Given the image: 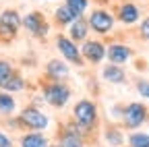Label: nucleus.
Returning a JSON list of instances; mask_svg holds the SVG:
<instances>
[{
  "instance_id": "nucleus-25",
  "label": "nucleus",
  "mask_w": 149,
  "mask_h": 147,
  "mask_svg": "<svg viewBox=\"0 0 149 147\" xmlns=\"http://www.w3.org/2000/svg\"><path fill=\"white\" fill-rule=\"evenodd\" d=\"M15 35H17V31H13V29H8L6 25L0 23V42H10Z\"/></svg>"
},
{
  "instance_id": "nucleus-20",
  "label": "nucleus",
  "mask_w": 149,
  "mask_h": 147,
  "mask_svg": "<svg viewBox=\"0 0 149 147\" xmlns=\"http://www.w3.org/2000/svg\"><path fill=\"white\" fill-rule=\"evenodd\" d=\"M2 89L8 91V93H21V91L25 89V77H21V75L15 70L13 75H10V79L2 85Z\"/></svg>"
},
{
  "instance_id": "nucleus-17",
  "label": "nucleus",
  "mask_w": 149,
  "mask_h": 147,
  "mask_svg": "<svg viewBox=\"0 0 149 147\" xmlns=\"http://www.w3.org/2000/svg\"><path fill=\"white\" fill-rule=\"evenodd\" d=\"M104 141H106L110 147H122V145L126 143L122 131H120L118 126H114V124L106 126V131H104Z\"/></svg>"
},
{
  "instance_id": "nucleus-23",
  "label": "nucleus",
  "mask_w": 149,
  "mask_h": 147,
  "mask_svg": "<svg viewBox=\"0 0 149 147\" xmlns=\"http://www.w3.org/2000/svg\"><path fill=\"white\" fill-rule=\"evenodd\" d=\"M13 72H15V68H13V64L8 60H0V89H2V85L10 79Z\"/></svg>"
},
{
  "instance_id": "nucleus-30",
  "label": "nucleus",
  "mask_w": 149,
  "mask_h": 147,
  "mask_svg": "<svg viewBox=\"0 0 149 147\" xmlns=\"http://www.w3.org/2000/svg\"><path fill=\"white\" fill-rule=\"evenodd\" d=\"M100 2H110V0H100Z\"/></svg>"
},
{
  "instance_id": "nucleus-4",
  "label": "nucleus",
  "mask_w": 149,
  "mask_h": 147,
  "mask_svg": "<svg viewBox=\"0 0 149 147\" xmlns=\"http://www.w3.org/2000/svg\"><path fill=\"white\" fill-rule=\"evenodd\" d=\"M87 23H89V29L97 35H108L114 31V25H116V17L112 15L108 8L100 6V8H93L87 17Z\"/></svg>"
},
{
  "instance_id": "nucleus-13",
  "label": "nucleus",
  "mask_w": 149,
  "mask_h": 147,
  "mask_svg": "<svg viewBox=\"0 0 149 147\" xmlns=\"http://www.w3.org/2000/svg\"><path fill=\"white\" fill-rule=\"evenodd\" d=\"M102 79L110 85H122V83H126V70L120 64L108 62L102 66Z\"/></svg>"
},
{
  "instance_id": "nucleus-24",
  "label": "nucleus",
  "mask_w": 149,
  "mask_h": 147,
  "mask_svg": "<svg viewBox=\"0 0 149 147\" xmlns=\"http://www.w3.org/2000/svg\"><path fill=\"white\" fill-rule=\"evenodd\" d=\"M135 89H137V93L145 100H149V79H139L135 83Z\"/></svg>"
},
{
  "instance_id": "nucleus-22",
  "label": "nucleus",
  "mask_w": 149,
  "mask_h": 147,
  "mask_svg": "<svg viewBox=\"0 0 149 147\" xmlns=\"http://www.w3.org/2000/svg\"><path fill=\"white\" fill-rule=\"evenodd\" d=\"M64 4L77 17H85L87 8H89V0H64Z\"/></svg>"
},
{
  "instance_id": "nucleus-2",
  "label": "nucleus",
  "mask_w": 149,
  "mask_h": 147,
  "mask_svg": "<svg viewBox=\"0 0 149 147\" xmlns=\"http://www.w3.org/2000/svg\"><path fill=\"white\" fill-rule=\"evenodd\" d=\"M42 95H44V102L48 106H52L56 110H62L70 102L72 91L66 85V81H46L42 87Z\"/></svg>"
},
{
  "instance_id": "nucleus-16",
  "label": "nucleus",
  "mask_w": 149,
  "mask_h": 147,
  "mask_svg": "<svg viewBox=\"0 0 149 147\" xmlns=\"http://www.w3.org/2000/svg\"><path fill=\"white\" fill-rule=\"evenodd\" d=\"M0 23L6 25L8 29H13V31H17V33H19V29L23 27V17L19 15L15 8H6V10L0 13Z\"/></svg>"
},
{
  "instance_id": "nucleus-27",
  "label": "nucleus",
  "mask_w": 149,
  "mask_h": 147,
  "mask_svg": "<svg viewBox=\"0 0 149 147\" xmlns=\"http://www.w3.org/2000/svg\"><path fill=\"white\" fill-rule=\"evenodd\" d=\"M0 147H15V143H13V139L4 133V131H0Z\"/></svg>"
},
{
  "instance_id": "nucleus-19",
  "label": "nucleus",
  "mask_w": 149,
  "mask_h": 147,
  "mask_svg": "<svg viewBox=\"0 0 149 147\" xmlns=\"http://www.w3.org/2000/svg\"><path fill=\"white\" fill-rule=\"evenodd\" d=\"M17 110V100L8 93V91H0V114L2 116H10Z\"/></svg>"
},
{
  "instance_id": "nucleus-14",
  "label": "nucleus",
  "mask_w": 149,
  "mask_h": 147,
  "mask_svg": "<svg viewBox=\"0 0 149 147\" xmlns=\"http://www.w3.org/2000/svg\"><path fill=\"white\" fill-rule=\"evenodd\" d=\"M68 38L72 40V42H77V44H83L87 38H89V23H87V19H85V17H79V19H74L68 27Z\"/></svg>"
},
{
  "instance_id": "nucleus-3",
  "label": "nucleus",
  "mask_w": 149,
  "mask_h": 147,
  "mask_svg": "<svg viewBox=\"0 0 149 147\" xmlns=\"http://www.w3.org/2000/svg\"><path fill=\"white\" fill-rule=\"evenodd\" d=\"M17 124H21V128H25V131H48L52 120L46 112H42L37 106H25L21 112H19L17 116Z\"/></svg>"
},
{
  "instance_id": "nucleus-18",
  "label": "nucleus",
  "mask_w": 149,
  "mask_h": 147,
  "mask_svg": "<svg viewBox=\"0 0 149 147\" xmlns=\"http://www.w3.org/2000/svg\"><path fill=\"white\" fill-rule=\"evenodd\" d=\"M74 19H79V17L74 15L66 4H60L58 8L54 10V23H56V25H60V27H68Z\"/></svg>"
},
{
  "instance_id": "nucleus-15",
  "label": "nucleus",
  "mask_w": 149,
  "mask_h": 147,
  "mask_svg": "<svg viewBox=\"0 0 149 147\" xmlns=\"http://www.w3.org/2000/svg\"><path fill=\"white\" fill-rule=\"evenodd\" d=\"M19 147H50V139L40 131H27L19 139Z\"/></svg>"
},
{
  "instance_id": "nucleus-9",
  "label": "nucleus",
  "mask_w": 149,
  "mask_h": 147,
  "mask_svg": "<svg viewBox=\"0 0 149 147\" xmlns=\"http://www.w3.org/2000/svg\"><path fill=\"white\" fill-rule=\"evenodd\" d=\"M106 58L112 64L124 66L126 62H130V58H133V50H130L126 44H122V42H112L106 48Z\"/></svg>"
},
{
  "instance_id": "nucleus-1",
  "label": "nucleus",
  "mask_w": 149,
  "mask_h": 147,
  "mask_svg": "<svg viewBox=\"0 0 149 147\" xmlns=\"http://www.w3.org/2000/svg\"><path fill=\"white\" fill-rule=\"evenodd\" d=\"M97 120H100V110H97V104L93 102V100H79L77 104L72 106V122L70 128L74 133H79L81 137H89L93 131H95V126H97Z\"/></svg>"
},
{
  "instance_id": "nucleus-11",
  "label": "nucleus",
  "mask_w": 149,
  "mask_h": 147,
  "mask_svg": "<svg viewBox=\"0 0 149 147\" xmlns=\"http://www.w3.org/2000/svg\"><path fill=\"white\" fill-rule=\"evenodd\" d=\"M116 19L122 25H135L141 19V8L135 2H122L120 6H116Z\"/></svg>"
},
{
  "instance_id": "nucleus-8",
  "label": "nucleus",
  "mask_w": 149,
  "mask_h": 147,
  "mask_svg": "<svg viewBox=\"0 0 149 147\" xmlns=\"http://www.w3.org/2000/svg\"><path fill=\"white\" fill-rule=\"evenodd\" d=\"M81 56L89 64H102L106 60V44L100 40H85L81 44Z\"/></svg>"
},
{
  "instance_id": "nucleus-12",
  "label": "nucleus",
  "mask_w": 149,
  "mask_h": 147,
  "mask_svg": "<svg viewBox=\"0 0 149 147\" xmlns=\"http://www.w3.org/2000/svg\"><path fill=\"white\" fill-rule=\"evenodd\" d=\"M58 145L60 147H87L85 137H81L79 133H74L68 122L58 131Z\"/></svg>"
},
{
  "instance_id": "nucleus-21",
  "label": "nucleus",
  "mask_w": 149,
  "mask_h": 147,
  "mask_svg": "<svg viewBox=\"0 0 149 147\" xmlns=\"http://www.w3.org/2000/svg\"><path fill=\"white\" fill-rule=\"evenodd\" d=\"M126 145L128 147H149V133L133 131L126 137Z\"/></svg>"
},
{
  "instance_id": "nucleus-28",
  "label": "nucleus",
  "mask_w": 149,
  "mask_h": 147,
  "mask_svg": "<svg viewBox=\"0 0 149 147\" xmlns=\"http://www.w3.org/2000/svg\"><path fill=\"white\" fill-rule=\"evenodd\" d=\"M50 147H60V145H58V143H56V145H50Z\"/></svg>"
},
{
  "instance_id": "nucleus-29",
  "label": "nucleus",
  "mask_w": 149,
  "mask_h": 147,
  "mask_svg": "<svg viewBox=\"0 0 149 147\" xmlns=\"http://www.w3.org/2000/svg\"><path fill=\"white\" fill-rule=\"evenodd\" d=\"M124 2H135V0H124Z\"/></svg>"
},
{
  "instance_id": "nucleus-5",
  "label": "nucleus",
  "mask_w": 149,
  "mask_h": 147,
  "mask_svg": "<svg viewBox=\"0 0 149 147\" xmlns=\"http://www.w3.org/2000/svg\"><path fill=\"white\" fill-rule=\"evenodd\" d=\"M122 124L124 128H128V131H137L139 126H143L149 118V110L145 104L141 102H130L122 108Z\"/></svg>"
},
{
  "instance_id": "nucleus-7",
  "label": "nucleus",
  "mask_w": 149,
  "mask_h": 147,
  "mask_svg": "<svg viewBox=\"0 0 149 147\" xmlns=\"http://www.w3.org/2000/svg\"><path fill=\"white\" fill-rule=\"evenodd\" d=\"M23 29L27 33H31L33 38H40V40H44V38L50 35V23L46 21V17L42 13H37V10L27 13L23 17Z\"/></svg>"
},
{
  "instance_id": "nucleus-10",
  "label": "nucleus",
  "mask_w": 149,
  "mask_h": 147,
  "mask_svg": "<svg viewBox=\"0 0 149 147\" xmlns=\"http://www.w3.org/2000/svg\"><path fill=\"white\" fill-rule=\"evenodd\" d=\"M44 75L48 81H66L68 75H70V68H68V62L62 60V58H52L46 62V68H44Z\"/></svg>"
},
{
  "instance_id": "nucleus-6",
  "label": "nucleus",
  "mask_w": 149,
  "mask_h": 147,
  "mask_svg": "<svg viewBox=\"0 0 149 147\" xmlns=\"http://www.w3.org/2000/svg\"><path fill=\"white\" fill-rule=\"evenodd\" d=\"M54 42H56V50L60 52L62 60H66V62L72 64V66H83V64H85V60H83V56H81V48L77 46V42H72L68 35L58 33V35L54 38Z\"/></svg>"
},
{
  "instance_id": "nucleus-26",
  "label": "nucleus",
  "mask_w": 149,
  "mask_h": 147,
  "mask_svg": "<svg viewBox=\"0 0 149 147\" xmlns=\"http://www.w3.org/2000/svg\"><path fill=\"white\" fill-rule=\"evenodd\" d=\"M139 35L145 40V42H149V17H145V19L141 21V27H139Z\"/></svg>"
}]
</instances>
